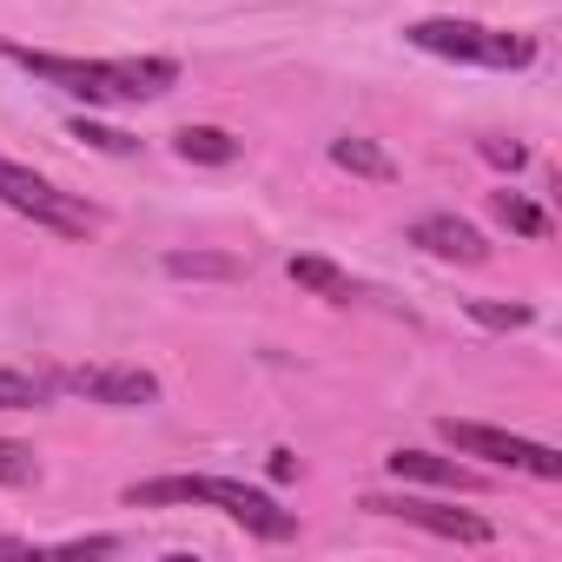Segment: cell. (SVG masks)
<instances>
[{
	"mask_svg": "<svg viewBox=\"0 0 562 562\" xmlns=\"http://www.w3.org/2000/svg\"><path fill=\"white\" fill-rule=\"evenodd\" d=\"M470 318H476V325H490V331H516V325H529V305H483V299H476V305H470Z\"/></svg>",
	"mask_w": 562,
	"mask_h": 562,
	"instance_id": "cell-18",
	"label": "cell"
},
{
	"mask_svg": "<svg viewBox=\"0 0 562 562\" xmlns=\"http://www.w3.org/2000/svg\"><path fill=\"white\" fill-rule=\"evenodd\" d=\"M404 41L417 54H437V60H457V67H490V74H522L536 60V41L529 34H509V27H483V21H411Z\"/></svg>",
	"mask_w": 562,
	"mask_h": 562,
	"instance_id": "cell-3",
	"label": "cell"
},
{
	"mask_svg": "<svg viewBox=\"0 0 562 562\" xmlns=\"http://www.w3.org/2000/svg\"><path fill=\"white\" fill-rule=\"evenodd\" d=\"M364 509H371V516H397V522H411V529H430V536H443V542H490V536H496L476 509H443V503H424V496H364Z\"/></svg>",
	"mask_w": 562,
	"mask_h": 562,
	"instance_id": "cell-7",
	"label": "cell"
},
{
	"mask_svg": "<svg viewBox=\"0 0 562 562\" xmlns=\"http://www.w3.org/2000/svg\"><path fill=\"white\" fill-rule=\"evenodd\" d=\"M120 536H74V542H47L41 555H120Z\"/></svg>",
	"mask_w": 562,
	"mask_h": 562,
	"instance_id": "cell-19",
	"label": "cell"
},
{
	"mask_svg": "<svg viewBox=\"0 0 562 562\" xmlns=\"http://www.w3.org/2000/svg\"><path fill=\"white\" fill-rule=\"evenodd\" d=\"M397 483H430V490H483L476 470H463L457 457H430V450H391L384 457Z\"/></svg>",
	"mask_w": 562,
	"mask_h": 562,
	"instance_id": "cell-9",
	"label": "cell"
},
{
	"mask_svg": "<svg viewBox=\"0 0 562 562\" xmlns=\"http://www.w3.org/2000/svg\"><path fill=\"white\" fill-rule=\"evenodd\" d=\"M437 437H443L457 457H483V463H496V470H522V476H542V483L562 476V457H555L549 443H536V437H509V430H496V424L437 417Z\"/></svg>",
	"mask_w": 562,
	"mask_h": 562,
	"instance_id": "cell-5",
	"label": "cell"
},
{
	"mask_svg": "<svg viewBox=\"0 0 562 562\" xmlns=\"http://www.w3.org/2000/svg\"><path fill=\"white\" fill-rule=\"evenodd\" d=\"M34 476H41L34 450H27V443H14V437H0V483H8V490H27Z\"/></svg>",
	"mask_w": 562,
	"mask_h": 562,
	"instance_id": "cell-15",
	"label": "cell"
},
{
	"mask_svg": "<svg viewBox=\"0 0 562 562\" xmlns=\"http://www.w3.org/2000/svg\"><path fill=\"white\" fill-rule=\"evenodd\" d=\"M285 271L299 278V285H305V292H318V299H331V305H358V299H371V292L358 285V278H351V271H338L331 258H292Z\"/></svg>",
	"mask_w": 562,
	"mask_h": 562,
	"instance_id": "cell-10",
	"label": "cell"
},
{
	"mask_svg": "<svg viewBox=\"0 0 562 562\" xmlns=\"http://www.w3.org/2000/svg\"><path fill=\"white\" fill-rule=\"evenodd\" d=\"M74 139H87L93 153H113V159H133V153H139V139H126V133H113V126H93V120H74Z\"/></svg>",
	"mask_w": 562,
	"mask_h": 562,
	"instance_id": "cell-17",
	"label": "cell"
},
{
	"mask_svg": "<svg viewBox=\"0 0 562 562\" xmlns=\"http://www.w3.org/2000/svg\"><path fill=\"white\" fill-rule=\"evenodd\" d=\"M0 555H41V542H34V536H8V529H0Z\"/></svg>",
	"mask_w": 562,
	"mask_h": 562,
	"instance_id": "cell-21",
	"label": "cell"
},
{
	"mask_svg": "<svg viewBox=\"0 0 562 562\" xmlns=\"http://www.w3.org/2000/svg\"><path fill=\"white\" fill-rule=\"evenodd\" d=\"M271 476H278V483L299 476V457H292V450H278V457H271Z\"/></svg>",
	"mask_w": 562,
	"mask_h": 562,
	"instance_id": "cell-22",
	"label": "cell"
},
{
	"mask_svg": "<svg viewBox=\"0 0 562 562\" xmlns=\"http://www.w3.org/2000/svg\"><path fill=\"white\" fill-rule=\"evenodd\" d=\"M54 397V378L34 371H0V411H41Z\"/></svg>",
	"mask_w": 562,
	"mask_h": 562,
	"instance_id": "cell-14",
	"label": "cell"
},
{
	"mask_svg": "<svg viewBox=\"0 0 562 562\" xmlns=\"http://www.w3.org/2000/svg\"><path fill=\"white\" fill-rule=\"evenodd\" d=\"M166 271H172V278H232L238 265H232V258H212V251H172Z\"/></svg>",
	"mask_w": 562,
	"mask_h": 562,
	"instance_id": "cell-16",
	"label": "cell"
},
{
	"mask_svg": "<svg viewBox=\"0 0 562 562\" xmlns=\"http://www.w3.org/2000/svg\"><path fill=\"white\" fill-rule=\"evenodd\" d=\"M126 503H133V509L205 503V509L245 522V529L265 536V542H292V536H299V516H292V509H278V496H265V490H251V483H238V476H153V483H133Z\"/></svg>",
	"mask_w": 562,
	"mask_h": 562,
	"instance_id": "cell-2",
	"label": "cell"
},
{
	"mask_svg": "<svg viewBox=\"0 0 562 562\" xmlns=\"http://www.w3.org/2000/svg\"><path fill=\"white\" fill-rule=\"evenodd\" d=\"M490 212L516 232V238H549V218H542V205H529L522 192H490Z\"/></svg>",
	"mask_w": 562,
	"mask_h": 562,
	"instance_id": "cell-13",
	"label": "cell"
},
{
	"mask_svg": "<svg viewBox=\"0 0 562 562\" xmlns=\"http://www.w3.org/2000/svg\"><path fill=\"white\" fill-rule=\"evenodd\" d=\"M172 153L192 159V166H232L238 159V139L225 126H179L172 133Z\"/></svg>",
	"mask_w": 562,
	"mask_h": 562,
	"instance_id": "cell-11",
	"label": "cell"
},
{
	"mask_svg": "<svg viewBox=\"0 0 562 562\" xmlns=\"http://www.w3.org/2000/svg\"><path fill=\"white\" fill-rule=\"evenodd\" d=\"M0 205L21 212V218H34V225L54 232V238H93V232H100V212H93L87 199L60 192L54 179H41L34 166H21V159H8V153H0Z\"/></svg>",
	"mask_w": 562,
	"mask_h": 562,
	"instance_id": "cell-4",
	"label": "cell"
},
{
	"mask_svg": "<svg viewBox=\"0 0 562 562\" xmlns=\"http://www.w3.org/2000/svg\"><path fill=\"white\" fill-rule=\"evenodd\" d=\"M14 67H27L41 87H60L87 106H139V100H166L179 87V60L166 54H126V60H74V54H41V47H21L8 41L0 47Z\"/></svg>",
	"mask_w": 562,
	"mask_h": 562,
	"instance_id": "cell-1",
	"label": "cell"
},
{
	"mask_svg": "<svg viewBox=\"0 0 562 562\" xmlns=\"http://www.w3.org/2000/svg\"><path fill=\"white\" fill-rule=\"evenodd\" d=\"M411 245H424V251L443 258V265H490V238H483L470 218H457V212H424V218L411 225Z\"/></svg>",
	"mask_w": 562,
	"mask_h": 562,
	"instance_id": "cell-8",
	"label": "cell"
},
{
	"mask_svg": "<svg viewBox=\"0 0 562 562\" xmlns=\"http://www.w3.org/2000/svg\"><path fill=\"white\" fill-rule=\"evenodd\" d=\"M483 159H490V166H509V172H516V166H522L529 153H522L516 139H483Z\"/></svg>",
	"mask_w": 562,
	"mask_h": 562,
	"instance_id": "cell-20",
	"label": "cell"
},
{
	"mask_svg": "<svg viewBox=\"0 0 562 562\" xmlns=\"http://www.w3.org/2000/svg\"><path fill=\"white\" fill-rule=\"evenodd\" d=\"M54 391L106 404V411H146V404H159V378L139 371V364H67V371H54Z\"/></svg>",
	"mask_w": 562,
	"mask_h": 562,
	"instance_id": "cell-6",
	"label": "cell"
},
{
	"mask_svg": "<svg viewBox=\"0 0 562 562\" xmlns=\"http://www.w3.org/2000/svg\"><path fill=\"white\" fill-rule=\"evenodd\" d=\"M331 159H338L345 172H358V179H378V186H391V179H397L391 153H384V146H371V139H358V133L331 139Z\"/></svg>",
	"mask_w": 562,
	"mask_h": 562,
	"instance_id": "cell-12",
	"label": "cell"
}]
</instances>
